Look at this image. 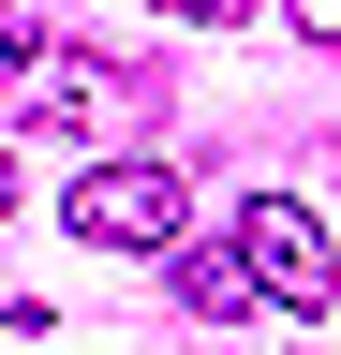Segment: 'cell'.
I'll list each match as a JSON object with an SVG mask.
<instances>
[{
    "label": "cell",
    "mask_w": 341,
    "mask_h": 355,
    "mask_svg": "<svg viewBox=\"0 0 341 355\" xmlns=\"http://www.w3.org/2000/svg\"><path fill=\"white\" fill-rule=\"evenodd\" d=\"M282 15H297V30H312V44H341V0H282Z\"/></svg>",
    "instance_id": "5"
},
{
    "label": "cell",
    "mask_w": 341,
    "mask_h": 355,
    "mask_svg": "<svg viewBox=\"0 0 341 355\" xmlns=\"http://www.w3.org/2000/svg\"><path fill=\"white\" fill-rule=\"evenodd\" d=\"M119 119H134V74L90 60V44H45L15 74V133H119Z\"/></svg>",
    "instance_id": "3"
},
{
    "label": "cell",
    "mask_w": 341,
    "mask_h": 355,
    "mask_svg": "<svg viewBox=\"0 0 341 355\" xmlns=\"http://www.w3.org/2000/svg\"><path fill=\"white\" fill-rule=\"evenodd\" d=\"M0 207H15V148H0Z\"/></svg>",
    "instance_id": "7"
},
{
    "label": "cell",
    "mask_w": 341,
    "mask_h": 355,
    "mask_svg": "<svg viewBox=\"0 0 341 355\" xmlns=\"http://www.w3.org/2000/svg\"><path fill=\"white\" fill-rule=\"evenodd\" d=\"M149 15H208V30H223V15H252V0H149Z\"/></svg>",
    "instance_id": "6"
},
{
    "label": "cell",
    "mask_w": 341,
    "mask_h": 355,
    "mask_svg": "<svg viewBox=\"0 0 341 355\" xmlns=\"http://www.w3.org/2000/svg\"><path fill=\"white\" fill-rule=\"evenodd\" d=\"M60 222L90 252H163V237H178V163H134V148H119V163H90L60 193Z\"/></svg>",
    "instance_id": "2"
},
{
    "label": "cell",
    "mask_w": 341,
    "mask_h": 355,
    "mask_svg": "<svg viewBox=\"0 0 341 355\" xmlns=\"http://www.w3.org/2000/svg\"><path fill=\"white\" fill-rule=\"evenodd\" d=\"M178 311L238 326V311H267V296H252V266H238V252H178Z\"/></svg>",
    "instance_id": "4"
},
{
    "label": "cell",
    "mask_w": 341,
    "mask_h": 355,
    "mask_svg": "<svg viewBox=\"0 0 341 355\" xmlns=\"http://www.w3.org/2000/svg\"><path fill=\"white\" fill-rule=\"evenodd\" d=\"M238 266H252L267 311H297V326L341 296V252H326V222L297 207V193H252V207H238Z\"/></svg>",
    "instance_id": "1"
}]
</instances>
